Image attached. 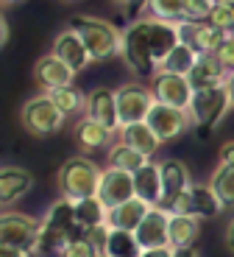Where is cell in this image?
Wrapping results in <instances>:
<instances>
[{
  "mask_svg": "<svg viewBox=\"0 0 234 257\" xmlns=\"http://www.w3.org/2000/svg\"><path fill=\"white\" fill-rule=\"evenodd\" d=\"M190 193H192V207H195V218H215L217 212L223 210L220 199H217L215 190L209 187V182H206V185H201V182H192Z\"/></svg>",
  "mask_w": 234,
  "mask_h": 257,
  "instance_id": "cell-29",
  "label": "cell"
},
{
  "mask_svg": "<svg viewBox=\"0 0 234 257\" xmlns=\"http://www.w3.org/2000/svg\"><path fill=\"white\" fill-rule=\"evenodd\" d=\"M195 62H198V53L192 51L190 45L178 42V45L170 51V56H167L165 62L159 64V70H165V73H176V76H190L192 67H195Z\"/></svg>",
  "mask_w": 234,
  "mask_h": 257,
  "instance_id": "cell-30",
  "label": "cell"
},
{
  "mask_svg": "<svg viewBox=\"0 0 234 257\" xmlns=\"http://www.w3.org/2000/svg\"><path fill=\"white\" fill-rule=\"evenodd\" d=\"M39 224H42V221L31 218V215L3 210V218H0V243L17 246V249L34 254L37 238H39Z\"/></svg>",
  "mask_w": 234,
  "mask_h": 257,
  "instance_id": "cell-7",
  "label": "cell"
},
{
  "mask_svg": "<svg viewBox=\"0 0 234 257\" xmlns=\"http://www.w3.org/2000/svg\"><path fill=\"white\" fill-rule=\"evenodd\" d=\"M215 9V0H184V20L187 23H206Z\"/></svg>",
  "mask_w": 234,
  "mask_h": 257,
  "instance_id": "cell-35",
  "label": "cell"
},
{
  "mask_svg": "<svg viewBox=\"0 0 234 257\" xmlns=\"http://www.w3.org/2000/svg\"><path fill=\"white\" fill-rule=\"evenodd\" d=\"M48 95H51V101L56 103V109L64 117H73L87 109V95H81L76 87H59V90H51Z\"/></svg>",
  "mask_w": 234,
  "mask_h": 257,
  "instance_id": "cell-32",
  "label": "cell"
},
{
  "mask_svg": "<svg viewBox=\"0 0 234 257\" xmlns=\"http://www.w3.org/2000/svg\"><path fill=\"white\" fill-rule=\"evenodd\" d=\"M101 176H103V168L95 160H89V157L81 154V157L64 160V165L59 168L56 185L64 199L81 201V199H89V196H98Z\"/></svg>",
  "mask_w": 234,
  "mask_h": 257,
  "instance_id": "cell-2",
  "label": "cell"
},
{
  "mask_svg": "<svg viewBox=\"0 0 234 257\" xmlns=\"http://www.w3.org/2000/svg\"><path fill=\"white\" fill-rule=\"evenodd\" d=\"M78 73L64 64L56 53H48V56H39L37 64H34V78L37 84L42 87V92H51V90H59V87H73V78Z\"/></svg>",
  "mask_w": 234,
  "mask_h": 257,
  "instance_id": "cell-11",
  "label": "cell"
},
{
  "mask_svg": "<svg viewBox=\"0 0 234 257\" xmlns=\"http://www.w3.org/2000/svg\"><path fill=\"white\" fill-rule=\"evenodd\" d=\"M114 6H131V3H137V0H112Z\"/></svg>",
  "mask_w": 234,
  "mask_h": 257,
  "instance_id": "cell-46",
  "label": "cell"
},
{
  "mask_svg": "<svg viewBox=\"0 0 234 257\" xmlns=\"http://www.w3.org/2000/svg\"><path fill=\"white\" fill-rule=\"evenodd\" d=\"M73 137H76V143L84 148V151H98V148H112L114 146V143H112L114 140L112 128H106L103 123L92 120V117H87V115L76 123Z\"/></svg>",
  "mask_w": 234,
  "mask_h": 257,
  "instance_id": "cell-19",
  "label": "cell"
},
{
  "mask_svg": "<svg viewBox=\"0 0 234 257\" xmlns=\"http://www.w3.org/2000/svg\"><path fill=\"white\" fill-rule=\"evenodd\" d=\"M228 76H231V73L223 67L215 53H203V56H198L195 67H192V73L187 78H190L192 90H209V87L228 84Z\"/></svg>",
  "mask_w": 234,
  "mask_h": 257,
  "instance_id": "cell-17",
  "label": "cell"
},
{
  "mask_svg": "<svg viewBox=\"0 0 234 257\" xmlns=\"http://www.w3.org/2000/svg\"><path fill=\"white\" fill-rule=\"evenodd\" d=\"M148 212H151V204H148V201H142L139 196H134L131 201H126V204H120V207H114V210H109L106 224L112 226V229L137 232L139 224L145 221Z\"/></svg>",
  "mask_w": 234,
  "mask_h": 257,
  "instance_id": "cell-20",
  "label": "cell"
},
{
  "mask_svg": "<svg viewBox=\"0 0 234 257\" xmlns=\"http://www.w3.org/2000/svg\"><path fill=\"white\" fill-rule=\"evenodd\" d=\"M209 187L215 190V196L220 199L223 207H234V168L217 162L212 176H209Z\"/></svg>",
  "mask_w": 234,
  "mask_h": 257,
  "instance_id": "cell-31",
  "label": "cell"
},
{
  "mask_svg": "<svg viewBox=\"0 0 234 257\" xmlns=\"http://www.w3.org/2000/svg\"><path fill=\"white\" fill-rule=\"evenodd\" d=\"M215 56L220 59V64L226 67L228 73H234V39H223L220 45H217V51H215Z\"/></svg>",
  "mask_w": 234,
  "mask_h": 257,
  "instance_id": "cell-39",
  "label": "cell"
},
{
  "mask_svg": "<svg viewBox=\"0 0 234 257\" xmlns=\"http://www.w3.org/2000/svg\"><path fill=\"white\" fill-rule=\"evenodd\" d=\"M201 235V218L195 215H170V226H167V240L170 249H192Z\"/></svg>",
  "mask_w": 234,
  "mask_h": 257,
  "instance_id": "cell-23",
  "label": "cell"
},
{
  "mask_svg": "<svg viewBox=\"0 0 234 257\" xmlns=\"http://www.w3.org/2000/svg\"><path fill=\"white\" fill-rule=\"evenodd\" d=\"M134 187H137V196L142 201H148L151 207H162L165 199V187H162V168L159 162H148L134 174Z\"/></svg>",
  "mask_w": 234,
  "mask_h": 257,
  "instance_id": "cell-18",
  "label": "cell"
},
{
  "mask_svg": "<svg viewBox=\"0 0 234 257\" xmlns=\"http://www.w3.org/2000/svg\"><path fill=\"white\" fill-rule=\"evenodd\" d=\"M31 251H23L17 249V246H6V243H0V257H28Z\"/></svg>",
  "mask_w": 234,
  "mask_h": 257,
  "instance_id": "cell-42",
  "label": "cell"
},
{
  "mask_svg": "<svg viewBox=\"0 0 234 257\" xmlns=\"http://www.w3.org/2000/svg\"><path fill=\"white\" fill-rule=\"evenodd\" d=\"M73 235H67V232H59L53 229V226L48 224H39V238H37V249H34V254H64V249H67L70 243H73Z\"/></svg>",
  "mask_w": 234,
  "mask_h": 257,
  "instance_id": "cell-28",
  "label": "cell"
},
{
  "mask_svg": "<svg viewBox=\"0 0 234 257\" xmlns=\"http://www.w3.org/2000/svg\"><path fill=\"white\" fill-rule=\"evenodd\" d=\"M120 59L126 62V67L139 78H153L159 70L156 59H153L151 48V20L139 17L123 31L120 39Z\"/></svg>",
  "mask_w": 234,
  "mask_h": 257,
  "instance_id": "cell-1",
  "label": "cell"
},
{
  "mask_svg": "<svg viewBox=\"0 0 234 257\" xmlns=\"http://www.w3.org/2000/svg\"><path fill=\"white\" fill-rule=\"evenodd\" d=\"M226 249L234 254V218L228 221V226H226Z\"/></svg>",
  "mask_w": 234,
  "mask_h": 257,
  "instance_id": "cell-43",
  "label": "cell"
},
{
  "mask_svg": "<svg viewBox=\"0 0 234 257\" xmlns=\"http://www.w3.org/2000/svg\"><path fill=\"white\" fill-rule=\"evenodd\" d=\"M28 257H34V254H28Z\"/></svg>",
  "mask_w": 234,
  "mask_h": 257,
  "instance_id": "cell-51",
  "label": "cell"
},
{
  "mask_svg": "<svg viewBox=\"0 0 234 257\" xmlns=\"http://www.w3.org/2000/svg\"><path fill=\"white\" fill-rule=\"evenodd\" d=\"M70 3H76V0H70Z\"/></svg>",
  "mask_w": 234,
  "mask_h": 257,
  "instance_id": "cell-50",
  "label": "cell"
},
{
  "mask_svg": "<svg viewBox=\"0 0 234 257\" xmlns=\"http://www.w3.org/2000/svg\"><path fill=\"white\" fill-rule=\"evenodd\" d=\"M137 196V187H134V174L120 171V168H103L101 185H98V199L106 204V210L126 204Z\"/></svg>",
  "mask_w": 234,
  "mask_h": 257,
  "instance_id": "cell-9",
  "label": "cell"
},
{
  "mask_svg": "<svg viewBox=\"0 0 234 257\" xmlns=\"http://www.w3.org/2000/svg\"><path fill=\"white\" fill-rule=\"evenodd\" d=\"M106 218H109V210L98 196H89V199L76 201V221H78V229L81 232H89L92 226L106 224Z\"/></svg>",
  "mask_w": 234,
  "mask_h": 257,
  "instance_id": "cell-27",
  "label": "cell"
},
{
  "mask_svg": "<svg viewBox=\"0 0 234 257\" xmlns=\"http://www.w3.org/2000/svg\"><path fill=\"white\" fill-rule=\"evenodd\" d=\"M34 187V176L20 165H6L0 171V204L3 210H12L20 199H26Z\"/></svg>",
  "mask_w": 234,
  "mask_h": 257,
  "instance_id": "cell-15",
  "label": "cell"
},
{
  "mask_svg": "<svg viewBox=\"0 0 234 257\" xmlns=\"http://www.w3.org/2000/svg\"><path fill=\"white\" fill-rule=\"evenodd\" d=\"M178 34H181L184 45H190L198 56H203V53H215L217 45L226 39V34L217 31V28H212L209 23H187V20L178 23Z\"/></svg>",
  "mask_w": 234,
  "mask_h": 257,
  "instance_id": "cell-16",
  "label": "cell"
},
{
  "mask_svg": "<svg viewBox=\"0 0 234 257\" xmlns=\"http://www.w3.org/2000/svg\"><path fill=\"white\" fill-rule=\"evenodd\" d=\"M148 157L145 154H139L137 148L126 146L123 140H117L112 148L106 151V165L109 168H120V171H128V174H137L142 165H148Z\"/></svg>",
  "mask_w": 234,
  "mask_h": 257,
  "instance_id": "cell-26",
  "label": "cell"
},
{
  "mask_svg": "<svg viewBox=\"0 0 234 257\" xmlns=\"http://www.w3.org/2000/svg\"><path fill=\"white\" fill-rule=\"evenodd\" d=\"M84 115L92 120L103 123L106 128H112L114 135L120 132V115H117V92L109 87H98L87 95V109Z\"/></svg>",
  "mask_w": 234,
  "mask_h": 257,
  "instance_id": "cell-13",
  "label": "cell"
},
{
  "mask_svg": "<svg viewBox=\"0 0 234 257\" xmlns=\"http://www.w3.org/2000/svg\"><path fill=\"white\" fill-rule=\"evenodd\" d=\"M70 28H76L81 42L87 45L92 62H106L112 56H120V39L123 34L103 17H89V14H78L73 17Z\"/></svg>",
  "mask_w": 234,
  "mask_h": 257,
  "instance_id": "cell-3",
  "label": "cell"
},
{
  "mask_svg": "<svg viewBox=\"0 0 234 257\" xmlns=\"http://www.w3.org/2000/svg\"><path fill=\"white\" fill-rule=\"evenodd\" d=\"M206 23L212 28H217V31L226 34L228 28L234 26V3H215V9H212V14H209Z\"/></svg>",
  "mask_w": 234,
  "mask_h": 257,
  "instance_id": "cell-36",
  "label": "cell"
},
{
  "mask_svg": "<svg viewBox=\"0 0 234 257\" xmlns=\"http://www.w3.org/2000/svg\"><path fill=\"white\" fill-rule=\"evenodd\" d=\"M217 162H223V165H231V168H234V140H228V143H223V146H220Z\"/></svg>",
  "mask_w": 234,
  "mask_h": 257,
  "instance_id": "cell-40",
  "label": "cell"
},
{
  "mask_svg": "<svg viewBox=\"0 0 234 257\" xmlns=\"http://www.w3.org/2000/svg\"><path fill=\"white\" fill-rule=\"evenodd\" d=\"M231 106L234 101H231V92H228V84H220V87H209V90H195L187 112H190L192 126L201 135H209L226 120Z\"/></svg>",
  "mask_w": 234,
  "mask_h": 257,
  "instance_id": "cell-4",
  "label": "cell"
},
{
  "mask_svg": "<svg viewBox=\"0 0 234 257\" xmlns=\"http://www.w3.org/2000/svg\"><path fill=\"white\" fill-rule=\"evenodd\" d=\"M89 238V243L95 246V251L101 257H106V246H109V235H112V226L109 224H101V226H92L89 232H84Z\"/></svg>",
  "mask_w": 234,
  "mask_h": 257,
  "instance_id": "cell-37",
  "label": "cell"
},
{
  "mask_svg": "<svg viewBox=\"0 0 234 257\" xmlns=\"http://www.w3.org/2000/svg\"><path fill=\"white\" fill-rule=\"evenodd\" d=\"M120 140L126 143V146L137 148L139 154H145L148 160H151L153 154H156L159 148H162V140L156 137V132L151 128V123H128V126H123L120 132Z\"/></svg>",
  "mask_w": 234,
  "mask_h": 257,
  "instance_id": "cell-21",
  "label": "cell"
},
{
  "mask_svg": "<svg viewBox=\"0 0 234 257\" xmlns=\"http://www.w3.org/2000/svg\"><path fill=\"white\" fill-rule=\"evenodd\" d=\"M151 92L156 98V103H167V106H176V109H190V101L195 95L187 76H176V73H165V70H156V76L151 78Z\"/></svg>",
  "mask_w": 234,
  "mask_h": 257,
  "instance_id": "cell-8",
  "label": "cell"
},
{
  "mask_svg": "<svg viewBox=\"0 0 234 257\" xmlns=\"http://www.w3.org/2000/svg\"><path fill=\"white\" fill-rule=\"evenodd\" d=\"M148 123L156 132V137L162 143L178 140V137L192 126L190 112L187 109H176V106H167V103H153L151 115H148Z\"/></svg>",
  "mask_w": 234,
  "mask_h": 257,
  "instance_id": "cell-10",
  "label": "cell"
},
{
  "mask_svg": "<svg viewBox=\"0 0 234 257\" xmlns=\"http://www.w3.org/2000/svg\"><path fill=\"white\" fill-rule=\"evenodd\" d=\"M42 224L53 226V229H59V232H67V235H73V238L84 235V232L78 229V221H76V201L64 199V196H59V199L48 207Z\"/></svg>",
  "mask_w": 234,
  "mask_h": 257,
  "instance_id": "cell-24",
  "label": "cell"
},
{
  "mask_svg": "<svg viewBox=\"0 0 234 257\" xmlns=\"http://www.w3.org/2000/svg\"><path fill=\"white\" fill-rule=\"evenodd\" d=\"M228 92H231V101H234V73L228 76Z\"/></svg>",
  "mask_w": 234,
  "mask_h": 257,
  "instance_id": "cell-47",
  "label": "cell"
},
{
  "mask_svg": "<svg viewBox=\"0 0 234 257\" xmlns=\"http://www.w3.org/2000/svg\"><path fill=\"white\" fill-rule=\"evenodd\" d=\"M139 257H176V249H170V246H162V249H145Z\"/></svg>",
  "mask_w": 234,
  "mask_h": 257,
  "instance_id": "cell-41",
  "label": "cell"
},
{
  "mask_svg": "<svg viewBox=\"0 0 234 257\" xmlns=\"http://www.w3.org/2000/svg\"><path fill=\"white\" fill-rule=\"evenodd\" d=\"M151 20V48H153V59L156 64H162L170 51L181 42V34H178V23H165V20Z\"/></svg>",
  "mask_w": 234,
  "mask_h": 257,
  "instance_id": "cell-22",
  "label": "cell"
},
{
  "mask_svg": "<svg viewBox=\"0 0 234 257\" xmlns=\"http://www.w3.org/2000/svg\"><path fill=\"white\" fill-rule=\"evenodd\" d=\"M226 37H228V39H234V26H231V28H228V31H226Z\"/></svg>",
  "mask_w": 234,
  "mask_h": 257,
  "instance_id": "cell-48",
  "label": "cell"
},
{
  "mask_svg": "<svg viewBox=\"0 0 234 257\" xmlns=\"http://www.w3.org/2000/svg\"><path fill=\"white\" fill-rule=\"evenodd\" d=\"M6 42H9V23H6V17L0 20V45L6 48Z\"/></svg>",
  "mask_w": 234,
  "mask_h": 257,
  "instance_id": "cell-44",
  "label": "cell"
},
{
  "mask_svg": "<svg viewBox=\"0 0 234 257\" xmlns=\"http://www.w3.org/2000/svg\"><path fill=\"white\" fill-rule=\"evenodd\" d=\"M159 168H162V187H165V199H162V204L170 201L173 196H178L181 190H190L192 187L190 171H187V165H184L181 160H173V157L170 160H162Z\"/></svg>",
  "mask_w": 234,
  "mask_h": 257,
  "instance_id": "cell-25",
  "label": "cell"
},
{
  "mask_svg": "<svg viewBox=\"0 0 234 257\" xmlns=\"http://www.w3.org/2000/svg\"><path fill=\"white\" fill-rule=\"evenodd\" d=\"M12 3H20V0H3V6H12Z\"/></svg>",
  "mask_w": 234,
  "mask_h": 257,
  "instance_id": "cell-49",
  "label": "cell"
},
{
  "mask_svg": "<svg viewBox=\"0 0 234 257\" xmlns=\"http://www.w3.org/2000/svg\"><path fill=\"white\" fill-rule=\"evenodd\" d=\"M153 98L151 87L145 84H123L120 90H117V115H120V128L128 126V123H145L148 115H151Z\"/></svg>",
  "mask_w": 234,
  "mask_h": 257,
  "instance_id": "cell-6",
  "label": "cell"
},
{
  "mask_svg": "<svg viewBox=\"0 0 234 257\" xmlns=\"http://www.w3.org/2000/svg\"><path fill=\"white\" fill-rule=\"evenodd\" d=\"M176 257H201L195 249H181V251H176Z\"/></svg>",
  "mask_w": 234,
  "mask_h": 257,
  "instance_id": "cell-45",
  "label": "cell"
},
{
  "mask_svg": "<svg viewBox=\"0 0 234 257\" xmlns=\"http://www.w3.org/2000/svg\"><path fill=\"white\" fill-rule=\"evenodd\" d=\"M51 53H56V56L62 59L64 64H70V67H73L76 73L87 70L89 62H92V56H89L87 45L81 42V37H78L76 28H64L62 34H56Z\"/></svg>",
  "mask_w": 234,
  "mask_h": 257,
  "instance_id": "cell-14",
  "label": "cell"
},
{
  "mask_svg": "<svg viewBox=\"0 0 234 257\" xmlns=\"http://www.w3.org/2000/svg\"><path fill=\"white\" fill-rule=\"evenodd\" d=\"M62 257H101L95 251V246L89 243V238L87 235H78L76 240H73V243L67 246V249H64V254Z\"/></svg>",
  "mask_w": 234,
  "mask_h": 257,
  "instance_id": "cell-38",
  "label": "cell"
},
{
  "mask_svg": "<svg viewBox=\"0 0 234 257\" xmlns=\"http://www.w3.org/2000/svg\"><path fill=\"white\" fill-rule=\"evenodd\" d=\"M167 226H170V212L165 207H151V212L145 215V221L139 224L137 235L139 249H162V246H170L167 240Z\"/></svg>",
  "mask_w": 234,
  "mask_h": 257,
  "instance_id": "cell-12",
  "label": "cell"
},
{
  "mask_svg": "<svg viewBox=\"0 0 234 257\" xmlns=\"http://www.w3.org/2000/svg\"><path fill=\"white\" fill-rule=\"evenodd\" d=\"M64 120H67V117L56 109V103L51 101L48 92H39V95L28 98V101L23 103V109H20V123H23V128L34 137L56 135L59 128L64 126Z\"/></svg>",
  "mask_w": 234,
  "mask_h": 257,
  "instance_id": "cell-5",
  "label": "cell"
},
{
  "mask_svg": "<svg viewBox=\"0 0 234 257\" xmlns=\"http://www.w3.org/2000/svg\"><path fill=\"white\" fill-rule=\"evenodd\" d=\"M145 12L153 20L184 23V0H145Z\"/></svg>",
  "mask_w": 234,
  "mask_h": 257,
  "instance_id": "cell-34",
  "label": "cell"
},
{
  "mask_svg": "<svg viewBox=\"0 0 234 257\" xmlns=\"http://www.w3.org/2000/svg\"><path fill=\"white\" fill-rule=\"evenodd\" d=\"M142 249L137 243V235L126 229H112L109 235V246H106V257H139Z\"/></svg>",
  "mask_w": 234,
  "mask_h": 257,
  "instance_id": "cell-33",
  "label": "cell"
}]
</instances>
